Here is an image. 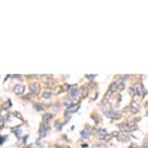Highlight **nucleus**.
<instances>
[{
  "label": "nucleus",
  "mask_w": 148,
  "mask_h": 148,
  "mask_svg": "<svg viewBox=\"0 0 148 148\" xmlns=\"http://www.w3.org/2000/svg\"><path fill=\"white\" fill-rule=\"evenodd\" d=\"M49 131H50V125H49V124H42V125H40V128H39V131H38L39 139L46 137L47 133H49Z\"/></svg>",
  "instance_id": "1"
},
{
  "label": "nucleus",
  "mask_w": 148,
  "mask_h": 148,
  "mask_svg": "<svg viewBox=\"0 0 148 148\" xmlns=\"http://www.w3.org/2000/svg\"><path fill=\"white\" fill-rule=\"evenodd\" d=\"M24 90H26V88L23 86V85H15L14 86V93L18 94V96H24Z\"/></svg>",
  "instance_id": "2"
},
{
  "label": "nucleus",
  "mask_w": 148,
  "mask_h": 148,
  "mask_svg": "<svg viewBox=\"0 0 148 148\" xmlns=\"http://www.w3.org/2000/svg\"><path fill=\"white\" fill-rule=\"evenodd\" d=\"M30 90H31L34 94H38V93L40 92V84H39V82L31 84V85H30Z\"/></svg>",
  "instance_id": "3"
},
{
  "label": "nucleus",
  "mask_w": 148,
  "mask_h": 148,
  "mask_svg": "<svg viewBox=\"0 0 148 148\" xmlns=\"http://www.w3.org/2000/svg\"><path fill=\"white\" fill-rule=\"evenodd\" d=\"M118 129H120L121 132H131V125H129V124H125V123H123V124H120V125H118Z\"/></svg>",
  "instance_id": "4"
},
{
  "label": "nucleus",
  "mask_w": 148,
  "mask_h": 148,
  "mask_svg": "<svg viewBox=\"0 0 148 148\" xmlns=\"http://www.w3.org/2000/svg\"><path fill=\"white\" fill-rule=\"evenodd\" d=\"M53 117H54V115H53V113H45V115H43V117H42L43 124H49V121L51 120Z\"/></svg>",
  "instance_id": "5"
},
{
  "label": "nucleus",
  "mask_w": 148,
  "mask_h": 148,
  "mask_svg": "<svg viewBox=\"0 0 148 148\" xmlns=\"http://www.w3.org/2000/svg\"><path fill=\"white\" fill-rule=\"evenodd\" d=\"M80 109V104H74V106H70L69 109H66V113L69 115H72V113H75L77 110Z\"/></svg>",
  "instance_id": "6"
},
{
  "label": "nucleus",
  "mask_w": 148,
  "mask_h": 148,
  "mask_svg": "<svg viewBox=\"0 0 148 148\" xmlns=\"http://www.w3.org/2000/svg\"><path fill=\"white\" fill-rule=\"evenodd\" d=\"M62 105H63V108L69 109L70 106H73V100H70V98H66V100H65V101L62 102Z\"/></svg>",
  "instance_id": "7"
},
{
  "label": "nucleus",
  "mask_w": 148,
  "mask_h": 148,
  "mask_svg": "<svg viewBox=\"0 0 148 148\" xmlns=\"http://www.w3.org/2000/svg\"><path fill=\"white\" fill-rule=\"evenodd\" d=\"M109 90L112 92V93H115L116 90H118V88H117V81H113L110 84V86H109Z\"/></svg>",
  "instance_id": "8"
},
{
  "label": "nucleus",
  "mask_w": 148,
  "mask_h": 148,
  "mask_svg": "<svg viewBox=\"0 0 148 148\" xmlns=\"http://www.w3.org/2000/svg\"><path fill=\"white\" fill-rule=\"evenodd\" d=\"M42 96H43V98H51L53 96H54V92L53 90H46Z\"/></svg>",
  "instance_id": "9"
},
{
  "label": "nucleus",
  "mask_w": 148,
  "mask_h": 148,
  "mask_svg": "<svg viewBox=\"0 0 148 148\" xmlns=\"http://www.w3.org/2000/svg\"><path fill=\"white\" fill-rule=\"evenodd\" d=\"M117 139L120 140V141H123V143H128V141H129V139H131V137H129L128 135H123V136H118Z\"/></svg>",
  "instance_id": "10"
},
{
  "label": "nucleus",
  "mask_w": 148,
  "mask_h": 148,
  "mask_svg": "<svg viewBox=\"0 0 148 148\" xmlns=\"http://www.w3.org/2000/svg\"><path fill=\"white\" fill-rule=\"evenodd\" d=\"M89 136H90V135L88 133V131H86V129H84V131H81V140H88V139H89Z\"/></svg>",
  "instance_id": "11"
},
{
  "label": "nucleus",
  "mask_w": 148,
  "mask_h": 148,
  "mask_svg": "<svg viewBox=\"0 0 148 148\" xmlns=\"http://www.w3.org/2000/svg\"><path fill=\"white\" fill-rule=\"evenodd\" d=\"M34 108H35V110H43L45 108H46V105H43V104H39V102H37V104H34Z\"/></svg>",
  "instance_id": "12"
},
{
  "label": "nucleus",
  "mask_w": 148,
  "mask_h": 148,
  "mask_svg": "<svg viewBox=\"0 0 148 148\" xmlns=\"http://www.w3.org/2000/svg\"><path fill=\"white\" fill-rule=\"evenodd\" d=\"M117 88H118V90H123L125 88V81H117Z\"/></svg>",
  "instance_id": "13"
},
{
  "label": "nucleus",
  "mask_w": 148,
  "mask_h": 148,
  "mask_svg": "<svg viewBox=\"0 0 148 148\" xmlns=\"http://www.w3.org/2000/svg\"><path fill=\"white\" fill-rule=\"evenodd\" d=\"M11 105H12V104H11V100H7V101L4 102V105H3V109H4V110L10 109V108H11Z\"/></svg>",
  "instance_id": "14"
},
{
  "label": "nucleus",
  "mask_w": 148,
  "mask_h": 148,
  "mask_svg": "<svg viewBox=\"0 0 148 148\" xmlns=\"http://www.w3.org/2000/svg\"><path fill=\"white\" fill-rule=\"evenodd\" d=\"M147 93H148V92H147V89L143 88V89H141V96H140V97H143V98H144V97L147 96Z\"/></svg>",
  "instance_id": "15"
},
{
  "label": "nucleus",
  "mask_w": 148,
  "mask_h": 148,
  "mask_svg": "<svg viewBox=\"0 0 148 148\" xmlns=\"http://www.w3.org/2000/svg\"><path fill=\"white\" fill-rule=\"evenodd\" d=\"M62 128H63V123H58V124H57V127H55L57 131H61Z\"/></svg>",
  "instance_id": "16"
},
{
  "label": "nucleus",
  "mask_w": 148,
  "mask_h": 148,
  "mask_svg": "<svg viewBox=\"0 0 148 148\" xmlns=\"http://www.w3.org/2000/svg\"><path fill=\"white\" fill-rule=\"evenodd\" d=\"M4 128V120H3V117L0 116V129H3Z\"/></svg>",
  "instance_id": "17"
},
{
  "label": "nucleus",
  "mask_w": 148,
  "mask_h": 148,
  "mask_svg": "<svg viewBox=\"0 0 148 148\" xmlns=\"http://www.w3.org/2000/svg\"><path fill=\"white\" fill-rule=\"evenodd\" d=\"M27 140H28V135H23V137H22V143H26Z\"/></svg>",
  "instance_id": "18"
},
{
  "label": "nucleus",
  "mask_w": 148,
  "mask_h": 148,
  "mask_svg": "<svg viewBox=\"0 0 148 148\" xmlns=\"http://www.w3.org/2000/svg\"><path fill=\"white\" fill-rule=\"evenodd\" d=\"M5 139H7V136H2V137H0V144H4V141H5Z\"/></svg>",
  "instance_id": "19"
},
{
  "label": "nucleus",
  "mask_w": 148,
  "mask_h": 148,
  "mask_svg": "<svg viewBox=\"0 0 148 148\" xmlns=\"http://www.w3.org/2000/svg\"><path fill=\"white\" fill-rule=\"evenodd\" d=\"M86 78H88V80H94V78H96V75H92V74H90V75H86Z\"/></svg>",
  "instance_id": "20"
},
{
  "label": "nucleus",
  "mask_w": 148,
  "mask_h": 148,
  "mask_svg": "<svg viewBox=\"0 0 148 148\" xmlns=\"http://www.w3.org/2000/svg\"><path fill=\"white\" fill-rule=\"evenodd\" d=\"M81 148H89V145L85 143V144H82V145H81Z\"/></svg>",
  "instance_id": "21"
},
{
  "label": "nucleus",
  "mask_w": 148,
  "mask_h": 148,
  "mask_svg": "<svg viewBox=\"0 0 148 148\" xmlns=\"http://www.w3.org/2000/svg\"><path fill=\"white\" fill-rule=\"evenodd\" d=\"M58 148H70V147H67V145H59Z\"/></svg>",
  "instance_id": "22"
},
{
  "label": "nucleus",
  "mask_w": 148,
  "mask_h": 148,
  "mask_svg": "<svg viewBox=\"0 0 148 148\" xmlns=\"http://www.w3.org/2000/svg\"><path fill=\"white\" fill-rule=\"evenodd\" d=\"M23 148H31V145H26V147H23Z\"/></svg>",
  "instance_id": "23"
},
{
  "label": "nucleus",
  "mask_w": 148,
  "mask_h": 148,
  "mask_svg": "<svg viewBox=\"0 0 148 148\" xmlns=\"http://www.w3.org/2000/svg\"><path fill=\"white\" fill-rule=\"evenodd\" d=\"M145 116H148V110H147V115H145Z\"/></svg>",
  "instance_id": "24"
},
{
  "label": "nucleus",
  "mask_w": 148,
  "mask_h": 148,
  "mask_svg": "<svg viewBox=\"0 0 148 148\" xmlns=\"http://www.w3.org/2000/svg\"><path fill=\"white\" fill-rule=\"evenodd\" d=\"M37 148H42V147H37Z\"/></svg>",
  "instance_id": "25"
}]
</instances>
